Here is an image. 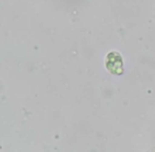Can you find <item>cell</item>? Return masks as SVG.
<instances>
[{
    "label": "cell",
    "instance_id": "1",
    "mask_svg": "<svg viewBox=\"0 0 155 152\" xmlns=\"http://www.w3.org/2000/svg\"><path fill=\"white\" fill-rule=\"evenodd\" d=\"M106 67L110 73L114 75H121L124 73L123 56L118 52L112 51L106 57Z\"/></svg>",
    "mask_w": 155,
    "mask_h": 152
}]
</instances>
